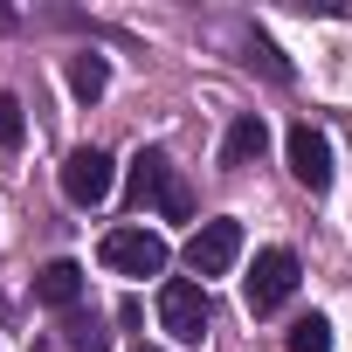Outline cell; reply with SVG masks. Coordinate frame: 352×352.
Wrapping results in <instances>:
<instances>
[{"instance_id": "15", "label": "cell", "mask_w": 352, "mask_h": 352, "mask_svg": "<svg viewBox=\"0 0 352 352\" xmlns=\"http://www.w3.org/2000/svg\"><path fill=\"white\" fill-rule=\"evenodd\" d=\"M138 352H152V345H138Z\"/></svg>"}, {"instance_id": "3", "label": "cell", "mask_w": 352, "mask_h": 352, "mask_svg": "<svg viewBox=\"0 0 352 352\" xmlns=\"http://www.w3.org/2000/svg\"><path fill=\"white\" fill-rule=\"evenodd\" d=\"M235 256H242V221H201L194 228V242H187V270L208 283V276H228L235 270Z\"/></svg>"}, {"instance_id": "6", "label": "cell", "mask_w": 352, "mask_h": 352, "mask_svg": "<svg viewBox=\"0 0 352 352\" xmlns=\"http://www.w3.org/2000/svg\"><path fill=\"white\" fill-rule=\"evenodd\" d=\"M283 152H290L297 187H311V194H324V187H331V138H324V131H311V124H290Z\"/></svg>"}, {"instance_id": "9", "label": "cell", "mask_w": 352, "mask_h": 352, "mask_svg": "<svg viewBox=\"0 0 352 352\" xmlns=\"http://www.w3.org/2000/svg\"><path fill=\"white\" fill-rule=\"evenodd\" d=\"M263 145H270V124L249 111V118L228 124V138H221V166H249V159H263Z\"/></svg>"}, {"instance_id": "4", "label": "cell", "mask_w": 352, "mask_h": 352, "mask_svg": "<svg viewBox=\"0 0 352 352\" xmlns=\"http://www.w3.org/2000/svg\"><path fill=\"white\" fill-rule=\"evenodd\" d=\"M111 187H118V166H111V152H97V145H76V152L63 159V194H69L76 208H97V201H111Z\"/></svg>"}, {"instance_id": "1", "label": "cell", "mask_w": 352, "mask_h": 352, "mask_svg": "<svg viewBox=\"0 0 352 352\" xmlns=\"http://www.w3.org/2000/svg\"><path fill=\"white\" fill-rule=\"evenodd\" d=\"M290 290H297V256H290V249H263V256H256V270H249V283H242L249 311H256V318H270V311H283V304H290Z\"/></svg>"}, {"instance_id": "2", "label": "cell", "mask_w": 352, "mask_h": 352, "mask_svg": "<svg viewBox=\"0 0 352 352\" xmlns=\"http://www.w3.org/2000/svg\"><path fill=\"white\" fill-rule=\"evenodd\" d=\"M159 324L180 338V345H201V338H208V290H201L194 276H173V283L159 290Z\"/></svg>"}, {"instance_id": "13", "label": "cell", "mask_w": 352, "mask_h": 352, "mask_svg": "<svg viewBox=\"0 0 352 352\" xmlns=\"http://www.w3.org/2000/svg\"><path fill=\"white\" fill-rule=\"evenodd\" d=\"M21 131H28V124H21V104L0 90V152H14V145H21Z\"/></svg>"}, {"instance_id": "8", "label": "cell", "mask_w": 352, "mask_h": 352, "mask_svg": "<svg viewBox=\"0 0 352 352\" xmlns=\"http://www.w3.org/2000/svg\"><path fill=\"white\" fill-rule=\"evenodd\" d=\"M173 180H180V173L166 166V152H138V159H131V201H138V208H159Z\"/></svg>"}, {"instance_id": "5", "label": "cell", "mask_w": 352, "mask_h": 352, "mask_svg": "<svg viewBox=\"0 0 352 352\" xmlns=\"http://www.w3.org/2000/svg\"><path fill=\"white\" fill-rule=\"evenodd\" d=\"M104 263H111L118 276H159V270H166V242H159L152 228H111V235H104Z\"/></svg>"}, {"instance_id": "10", "label": "cell", "mask_w": 352, "mask_h": 352, "mask_svg": "<svg viewBox=\"0 0 352 352\" xmlns=\"http://www.w3.org/2000/svg\"><path fill=\"white\" fill-rule=\"evenodd\" d=\"M69 90H76L83 104H97V97L111 90V69H104V56H69Z\"/></svg>"}, {"instance_id": "11", "label": "cell", "mask_w": 352, "mask_h": 352, "mask_svg": "<svg viewBox=\"0 0 352 352\" xmlns=\"http://www.w3.org/2000/svg\"><path fill=\"white\" fill-rule=\"evenodd\" d=\"M69 352H111V331L97 324V318H83V311H69Z\"/></svg>"}, {"instance_id": "7", "label": "cell", "mask_w": 352, "mask_h": 352, "mask_svg": "<svg viewBox=\"0 0 352 352\" xmlns=\"http://www.w3.org/2000/svg\"><path fill=\"white\" fill-rule=\"evenodd\" d=\"M35 297H42L49 311H63V318H69V311L83 304V270H76V263H49V270L35 276Z\"/></svg>"}, {"instance_id": "12", "label": "cell", "mask_w": 352, "mask_h": 352, "mask_svg": "<svg viewBox=\"0 0 352 352\" xmlns=\"http://www.w3.org/2000/svg\"><path fill=\"white\" fill-rule=\"evenodd\" d=\"M290 352H331V324H324V318H297Z\"/></svg>"}, {"instance_id": "14", "label": "cell", "mask_w": 352, "mask_h": 352, "mask_svg": "<svg viewBox=\"0 0 352 352\" xmlns=\"http://www.w3.org/2000/svg\"><path fill=\"white\" fill-rule=\"evenodd\" d=\"M159 214H166V221H187V214H194V201H187V187H180V180L166 187V201H159Z\"/></svg>"}]
</instances>
